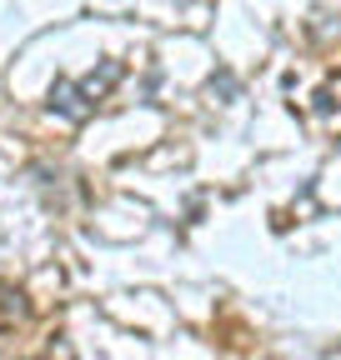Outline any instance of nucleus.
Masks as SVG:
<instances>
[{
	"mask_svg": "<svg viewBox=\"0 0 341 360\" xmlns=\"http://www.w3.org/2000/svg\"><path fill=\"white\" fill-rule=\"evenodd\" d=\"M46 105H51L61 120H70V125H80V120H91V115H96V101L85 96L75 80H66V75L51 85V101H46Z\"/></svg>",
	"mask_w": 341,
	"mask_h": 360,
	"instance_id": "1",
	"label": "nucleus"
},
{
	"mask_svg": "<svg viewBox=\"0 0 341 360\" xmlns=\"http://www.w3.org/2000/svg\"><path fill=\"white\" fill-rule=\"evenodd\" d=\"M336 146H341V141H336Z\"/></svg>",
	"mask_w": 341,
	"mask_h": 360,
	"instance_id": "2",
	"label": "nucleus"
}]
</instances>
